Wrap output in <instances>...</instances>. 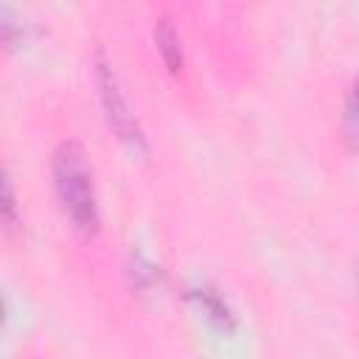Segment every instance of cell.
Wrapping results in <instances>:
<instances>
[{
  "mask_svg": "<svg viewBox=\"0 0 359 359\" xmlns=\"http://www.w3.org/2000/svg\"><path fill=\"white\" fill-rule=\"evenodd\" d=\"M50 171H53V185L67 219L79 233L93 236L98 230V202H95L93 174L87 168L84 149L76 140L59 143L50 160Z\"/></svg>",
  "mask_w": 359,
  "mask_h": 359,
  "instance_id": "1",
  "label": "cell"
},
{
  "mask_svg": "<svg viewBox=\"0 0 359 359\" xmlns=\"http://www.w3.org/2000/svg\"><path fill=\"white\" fill-rule=\"evenodd\" d=\"M95 79H98V90H101V101H104V109H107V118L112 123V129L118 132L121 140H126L132 149H143L146 140L140 135V126L135 121V115L129 112V104L118 87V79L109 67V62L104 59V53L98 50L95 56Z\"/></svg>",
  "mask_w": 359,
  "mask_h": 359,
  "instance_id": "2",
  "label": "cell"
},
{
  "mask_svg": "<svg viewBox=\"0 0 359 359\" xmlns=\"http://www.w3.org/2000/svg\"><path fill=\"white\" fill-rule=\"evenodd\" d=\"M154 39H157V48H160V53H163V59H165L168 70L180 73V70H182L180 36H177V31L171 28V22H168V20H160V22H157V28H154Z\"/></svg>",
  "mask_w": 359,
  "mask_h": 359,
  "instance_id": "3",
  "label": "cell"
},
{
  "mask_svg": "<svg viewBox=\"0 0 359 359\" xmlns=\"http://www.w3.org/2000/svg\"><path fill=\"white\" fill-rule=\"evenodd\" d=\"M345 132L359 146V79L353 81V90H351V98L345 107Z\"/></svg>",
  "mask_w": 359,
  "mask_h": 359,
  "instance_id": "4",
  "label": "cell"
},
{
  "mask_svg": "<svg viewBox=\"0 0 359 359\" xmlns=\"http://www.w3.org/2000/svg\"><path fill=\"white\" fill-rule=\"evenodd\" d=\"M3 194H6V196H3L6 227H8V230H14V227H17V213H14V208H17L14 202H17V199H14V188H11V180H8V177H6V182H3Z\"/></svg>",
  "mask_w": 359,
  "mask_h": 359,
  "instance_id": "5",
  "label": "cell"
}]
</instances>
